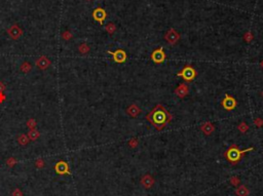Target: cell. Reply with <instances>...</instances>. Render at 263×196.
Returning a JSON list of instances; mask_svg holds the SVG:
<instances>
[{"label":"cell","instance_id":"obj_1","mask_svg":"<svg viewBox=\"0 0 263 196\" xmlns=\"http://www.w3.org/2000/svg\"><path fill=\"white\" fill-rule=\"evenodd\" d=\"M172 118H173L172 114L161 104H157L146 115V119L158 131H163V128L172 121Z\"/></svg>","mask_w":263,"mask_h":196},{"label":"cell","instance_id":"obj_2","mask_svg":"<svg viewBox=\"0 0 263 196\" xmlns=\"http://www.w3.org/2000/svg\"><path fill=\"white\" fill-rule=\"evenodd\" d=\"M253 150H254L253 147L248 148V149H245V150H241V149H239L237 145L233 144L229 147L226 151L224 152V157H225L230 163L235 164V163H237V162H239L242 160L243 156H244L247 152L253 151Z\"/></svg>","mask_w":263,"mask_h":196},{"label":"cell","instance_id":"obj_3","mask_svg":"<svg viewBox=\"0 0 263 196\" xmlns=\"http://www.w3.org/2000/svg\"><path fill=\"white\" fill-rule=\"evenodd\" d=\"M177 76L182 77L186 82H191L197 77V71L191 65H185L182 70L177 73Z\"/></svg>","mask_w":263,"mask_h":196},{"label":"cell","instance_id":"obj_4","mask_svg":"<svg viewBox=\"0 0 263 196\" xmlns=\"http://www.w3.org/2000/svg\"><path fill=\"white\" fill-rule=\"evenodd\" d=\"M221 105H222V107L226 110V111H232V110H234L237 108V102L233 97H231V96H229L228 94H225V97H224V99L222 100Z\"/></svg>","mask_w":263,"mask_h":196},{"label":"cell","instance_id":"obj_5","mask_svg":"<svg viewBox=\"0 0 263 196\" xmlns=\"http://www.w3.org/2000/svg\"><path fill=\"white\" fill-rule=\"evenodd\" d=\"M151 60L153 61V63L155 64H163L165 61H166V53L163 51V48L161 47H158L156 49H154L151 52V55H150Z\"/></svg>","mask_w":263,"mask_h":196},{"label":"cell","instance_id":"obj_6","mask_svg":"<svg viewBox=\"0 0 263 196\" xmlns=\"http://www.w3.org/2000/svg\"><path fill=\"white\" fill-rule=\"evenodd\" d=\"M165 40L168 42L169 44L174 45L180 40V33L176 31L175 29H170L166 34H165Z\"/></svg>","mask_w":263,"mask_h":196},{"label":"cell","instance_id":"obj_7","mask_svg":"<svg viewBox=\"0 0 263 196\" xmlns=\"http://www.w3.org/2000/svg\"><path fill=\"white\" fill-rule=\"evenodd\" d=\"M108 53L113 57V60L115 63L122 64L126 61V52L124 49H116L115 51H110L108 50Z\"/></svg>","mask_w":263,"mask_h":196},{"label":"cell","instance_id":"obj_8","mask_svg":"<svg viewBox=\"0 0 263 196\" xmlns=\"http://www.w3.org/2000/svg\"><path fill=\"white\" fill-rule=\"evenodd\" d=\"M93 18L94 20L100 23V25H103L105 18H107V13H106L105 9H103L101 7H97L95 11H93Z\"/></svg>","mask_w":263,"mask_h":196},{"label":"cell","instance_id":"obj_9","mask_svg":"<svg viewBox=\"0 0 263 196\" xmlns=\"http://www.w3.org/2000/svg\"><path fill=\"white\" fill-rule=\"evenodd\" d=\"M7 33H8V35L11 36V39H13V40L19 39V38L23 35V31H22V29L17 25V24H15V25H13L11 27L8 28Z\"/></svg>","mask_w":263,"mask_h":196},{"label":"cell","instance_id":"obj_10","mask_svg":"<svg viewBox=\"0 0 263 196\" xmlns=\"http://www.w3.org/2000/svg\"><path fill=\"white\" fill-rule=\"evenodd\" d=\"M35 64H36V66L40 70H45V69H48L52 65V62H50V60L46 55H41L40 58L37 59Z\"/></svg>","mask_w":263,"mask_h":196},{"label":"cell","instance_id":"obj_11","mask_svg":"<svg viewBox=\"0 0 263 196\" xmlns=\"http://www.w3.org/2000/svg\"><path fill=\"white\" fill-rule=\"evenodd\" d=\"M188 94H189V87L186 83H181L175 89V94L180 99H184Z\"/></svg>","mask_w":263,"mask_h":196},{"label":"cell","instance_id":"obj_12","mask_svg":"<svg viewBox=\"0 0 263 196\" xmlns=\"http://www.w3.org/2000/svg\"><path fill=\"white\" fill-rule=\"evenodd\" d=\"M56 172L60 175H63V174H69V168H68V164L67 162L65 161H60L58 162L55 166Z\"/></svg>","mask_w":263,"mask_h":196},{"label":"cell","instance_id":"obj_13","mask_svg":"<svg viewBox=\"0 0 263 196\" xmlns=\"http://www.w3.org/2000/svg\"><path fill=\"white\" fill-rule=\"evenodd\" d=\"M200 131H203L206 136H210V135H212L213 131H215V126L213 125V123L212 122L207 121V122L203 123V125L200 126Z\"/></svg>","mask_w":263,"mask_h":196},{"label":"cell","instance_id":"obj_14","mask_svg":"<svg viewBox=\"0 0 263 196\" xmlns=\"http://www.w3.org/2000/svg\"><path fill=\"white\" fill-rule=\"evenodd\" d=\"M126 113H128L131 117H137L140 113H141V109H140V107L138 105L132 104V105H130L129 107H128V109H126Z\"/></svg>","mask_w":263,"mask_h":196},{"label":"cell","instance_id":"obj_15","mask_svg":"<svg viewBox=\"0 0 263 196\" xmlns=\"http://www.w3.org/2000/svg\"><path fill=\"white\" fill-rule=\"evenodd\" d=\"M28 138H29V140L30 141H36L37 139L39 138V136H40V133L37 129H30V131L28 133Z\"/></svg>","mask_w":263,"mask_h":196},{"label":"cell","instance_id":"obj_16","mask_svg":"<svg viewBox=\"0 0 263 196\" xmlns=\"http://www.w3.org/2000/svg\"><path fill=\"white\" fill-rule=\"evenodd\" d=\"M18 142H19V144L22 145V146H26V145H28V143L30 142V140H29V138H28L27 135L22 133V135H20V136L18 137Z\"/></svg>","mask_w":263,"mask_h":196},{"label":"cell","instance_id":"obj_17","mask_svg":"<svg viewBox=\"0 0 263 196\" xmlns=\"http://www.w3.org/2000/svg\"><path fill=\"white\" fill-rule=\"evenodd\" d=\"M31 69H32V66L29 62H24V63L21 65V71L25 74L29 73L30 71H31Z\"/></svg>","mask_w":263,"mask_h":196},{"label":"cell","instance_id":"obj_18","mask_svg":"<svg viewBox=\"0 0 263 196\" xmlns=\"http://www.w3.org/2000/svg\"><path fill=\"white\" fill-rule=\"evenodd\" d=\"M105 30H106V32H107L108 34H113L114 32L116 31V26H115V24H113V23H108L107 25H106V27H105Z\"/></svg>","mask_w":263,"mask_h":196},{"label":"cell","instance_id":"obj_19","mask_svg":"<svg viewBox=\"0 0 263 196\" xmlns=\"http://www.w3.org/2000/svg\"><path fill=\"white\" fill-rule=\"evenodd\" d=\"M91 47L89 46V45L87 44V43H82V44L79 45L78 47V50L80 53H82V55H85V53H87V52L90 51Z\"/></svg>","mask_w":263,"mask_h":196},{"label":"cell","instance_id":"obj_20","mask_svg":"<svg viewBox=\"0 0 263 196\" xmlns=\"http://www.w3.org/2000/svg\"><path fill=\"white\" fill-rule=\"evenodd\" d=\"M237 129H239V131H241L242 133H246L248 131V129H249V125H248L245 121H243V122H241L239 124V126H237Z\"/></svg>","mask_w":263,"mask_h":196},{"label":"cell","instance_id":"obj_21","mask_svg":"<svg viewBox=\"0 0 263 196\" xmlns=\"http://www.w3.org/2000/svg\"><path fill=\"white\" fill-rule=\"evenodd\" d=\"M36 120L35 119H33V118H31V119H29V120L27 121V126L30 128V129H34L35 127H36Z\"/></svg>","mask_w":263,"mask_h":196},{"label":"cell","instance_id":"obj_22","mask_svg":"<svg viewBox=\"0 0 263 196\" xmlns=\"http://www.w3.org/2000/svg\"><path fill=\"white\" fill-rule=\"evenodd\" d=\"M243 38H244V40L246 42H251L253 40V38H254V36H253V34L251 32H246L245 35L243 36Z\"/></svg>","mask_w":263,"mask_h":196},{"label":"cell","instance_id":"obj_23","mask_svg":"<svg viewBox=\"0 0 263 196\" xmlns=\"http://www.w3.org/2000/svg\"><path fill=\"white\" fill-rule=\"evenodd\" d=\"M254 124H255L257 127H262L263 126V119L260 117L255 118V119H254Z\"/></svg>","mask_w":263,"mask_h":196},{"label":"cell","instance_id":"obj_24","mask_svg":"<svg viewBox=\"0 0 263 196\" xmlns=\"http://www.w3.org/2000/svg\"><path fill=\"white\" fill-rule=\"evenodd\" d=\"M62 37H63V39L64 40H66V41H68V40H70V39H72V34L70 33L69 31H66V32H64L63 33V35H62Z\"/></svg>","mask_w":263,"mask_h":196},{"label":"cell","instance_id":"obj_25","mask_svg":"<svg viewBox=\"0 0 263 196\" xmlns=\"http://www.w3.org/2000/svg\"><path fill=\"white\" fill-rule=\"evenodd\" d=\"M143 180H145V182H144V181L142 182L143 185H145L146 187H150V186H151V185L153 184V180H151V179H150L149 177H146V178L143 179Z\"/></svg>","mask_w":263,"mask_h":196},{"label":"cell","instance_id":"obj_26","mask_svg":"<svg viewBox=\"0 0 263 196\" xmlns=\"http://www.w3.org/2000/svg\"><path fill=\"white\" fill-rule=\"evenodd\" d=\"M129 145L132 147V148H136V146L138 145V141L136 139H132L131 141L129 142Z\"/></svg>","mask_w":263,"mask_h":196},{"label":"cell","instance_id":"obj_27","mask_svg":"<svg viewBox=\"0 0 263 196\" xmlns=\"http://www.w3.org/2000/svg\"><path fill=\"white\" fill-rule=\"evenodd\" d=\"M237 194H239L241 196H245V194H247V191H246L245 187H241L239 190H237Z\"/></svg>","mask_w":263,"mask_h":196},{"label":"cell","instance_id":"obj_28","mask_svg":"<svg viewBox=\"0 0 263 196\" xmlns=\"http://www.w3.org/2000/svg\"><path fill=\"white\" fill-rule=\"evenodd\" d=\"M36 166L37 167H43L44 166V162H43V160L42 159H38L36 161Z\"/></svg>","mask_w":263,"mask_h":196},{"label":"cell","instance_id":"obj_29","mask_svg":"<svg viewBox=\"0 0 263 196\" xmlns=\"http://www.w3.org/2000/svg\"><path fill=\"white\" fill-rule=\"evenodd\" d=\"M5 100H6V96H5V94H3V92H0V104L4 102Z\"/></svg>","mask_w":263,"mask_h":196},{"label":"cell","instance_id":"obj_30","mask_svg":"<svg viewBox=\"0 0 263 196\" xmlns=\"http://www.w3.org/2000/svg\"><path fill=\"white\" fill-rule=\"evenodd\" d=\"M4 90H5V84L2 81H0V92H3Z\"/></svg>","mask_w":263,"mask_h":196},{"label":"cell","instance_id":"obj_31","mask_svg":"<svg viewBox=\"0 0 263 196\" xmlns=\"http://www.w3.org/2000/svg\"><path fill=\"white\" fill-rule=\"evenodd\" d=\"M15 162H16V160L13 159V158H9V159L7 160V164H9V165H11V166H13V163H15Z\"/></svg>","mask_w":263,"mask_h":196},{"label":"cell","instance_id":"obj_32","mask_svg":"<svg viewBox=\"0 0 263 196\" xmlns=\"http://www.w3.org/2000/svg\"><path fill=\"white\" fill-rule=\"evenodd\" d=\"M13 196H22L21 192H20V190H19V189H17V190L13 192Z\"/></svg>","mask_w":263,"mask_h":196},{"label":"cell","instance_id":"obj_33","mask_svg":"<svg viewBox=\"0 0 263 196\" xmlns=\"http://www.w3.org/2000/svg\"><path fill=\"white\" fill-rule=\"evenodd\" d=\"M231 183H232V184H237V183H239V181H237V179H233V178H232V179H231Z\"/></svg>","mask_w":263,"mask_h":196},{"label":"cell","instance_id":"obj_34","mask_svg":"<svg viewBox=\"0 0 263 196\" xmlns=\"http://www.w3.org/2000/svg\"><path fill=\"white\" fill-rule=\"evenodd\" d=\"M260 66H261V68H262V69H263V60H262V61H261V63H260Z\"/></svg>","mask_w":263,"mask_h":196},{"label":"cell","instance_id":"obj_35","mask_svg":"<svg viewBox=\"0 0 263 196\" xmlns=\"http://www.w3.org/2000/svg\"><path fill=\"white\" fill-rule=\"evenodd\" d=\"M262 96H263V90H262Z\"/></svg>","mask_w":263,"mask_h":196},{"label":"cell","instance_id":"obj_36","mask_svg":"<svg viewBox=\"0 0 263 196\" xmlns=\"http://www.w3.org/2000/svg\"><path fill=\"white\" fill-rule=\"evenodd\" d=\"M87 1H90V0H87Z\"/></svg>","mask_w":263,"mask_h":196}]
</instances>
